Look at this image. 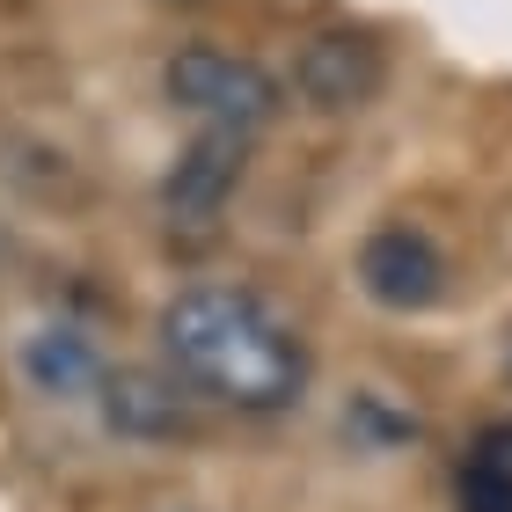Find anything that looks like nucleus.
I'll list each match as a JSON object with an SVG mask.
<instances>
[{
	"mask_svg": "<svg viewBox=\"0 0 512 512\" xmlns=\"http://www.w3.org/2000/svg\"><path fill=\"white\" fill-rule=\"evenodd\" d=\"M454 498L461 512H512V417L476 432V447L454 469Z\"/></svg>",
	"mask_w": 512,
	"mask_h": 512,
	"instance_id": "obj_8",
	"label": "nucleus"
},
{
	"mask_svg": "<svg viewBox=\"0 0 512 512\" xmlns=\"http://www.w3.org/2000/svg\"><path fill=\"white\" fill-rule=\"evenodd\" d=\"M176 8H213V0H176Z\"/></svg>",
	"mask_w": 512,
	"mask_h": 512,
	"instance_id": "obj_9",
	"label": "nucleus"
},
{
	"mask_svg": "<svg viewBox=\"0 0 512 512\" xmlns=\"http://www.w3.org/2000/svg\"><path fill=\"white\" fill-rule=\"evenodd\" d=\"M242 169H249V139L205 125L191 147L169 161V176H161V213L176 227H213L227 213V198L242 191Z\"/></svg>",
	"mask_w": 512,
	"mask_h": 512,
	"instance_id": "obj_5",
	"label": "nucleus"
},
{
	"mask_svg": "<svg viewBox=\"0 0 512 512\" xmlns=\"http://www.w3.org/2000/svg\"><path fill=\"white\" fill-rule=\"evenodd\" d=\"M359 293L388 315H425L447 293V249H439L425 227L388 220L359 242Z\"/></svg>",
	"mask_w": 512,
	"mask_h": 512,
	"instance_id": "obj_3",
	"label": "nucleus"
},
{
	"mask_svg": "<svg viewBox=\"0 0 512 512\" xmlns=\"http://www.w3.org/2000/svg\"><path fill=\"white\" fill-rule=\"evenodd\" d=\"M505 374H512V337H505Z\"/></svg>",
	"mask_w": 512,
	"mask_h": 512,
	"instance_id": "obj_10",
	"label": "nucleus"
},
{
	"mask_svg": "<svg viewBox=\"0 0 512 512\" xmlns=\"http://www.w3.org/2000/svg\"><path fill=\"white\" fill-rule=\"evenodd\" d=\"M161 88H169L176 110H191L198 125L242 132L256 139L278 110H286V81L271 66H256L249 52H220V44H183V52L161 66Z\"/></svg>",
	"mask_w": 512,
	"mask_h": 512,
	"instance_id": "obj_2",
	"label": "nucleus"
},
{
	"mask_svg": "<svg viewBox=\"0 0 512 512\" xmlns=\"http://www.w3.org/2000/svg\"><path fill=\"white\" fill-rule=\"evenodd\" d=\"M388 88V52L366 30H315L293 52V96L322 110V118H344V110H366Z\"/></svg>",
	"mask_w": 512,
	"mask_h": 512,
	"instance_id": "obj_4",
	"label": "nucleus"
},
{
	"mask_svg": "<svg viewBox=\"0 0 512 512\" xmlns=\"http://www.w3.org/2000/svg\"><path fill=\"white\" fill-rule=\"evenodd\" d=\"M161 352L191 395L242 417H278L308 395V344L256 286H183L161 308Z\"/></svg>",
	"mask_w": 512,
	"mask_h": 512,
	"instance_id": "obj_1",
	"label": "nucleus"
},
{
	"mask_svg": "<svg viewBox=\"0 0 512 512\" xmlns=\"http://www.w3.org/2000/svg\"><path fill=\"white\" fill-rule=\"evenodd\" d=\"M22 374H30L37 395H52V403H81V395L103 388V352L88 344V330H74V322H44V330L22 344Z\"/></svg>",
	"mask_w": 512,
	"mask_h": 512,
	"instance_id": "obj_7",
	"label": "nucleus"
},
{
	"mask_svg": "<svg viewBox=\"0 0 512 512\" xmlns=\"http://www.w3.org/2000/svg\"><path fill=\"white\" fill-rule=\"evenodd\" d=\"M96 410L118 439H191V395L176 374H154V366H110Z\"/></svg>",
	"mask_w": 512,
	"mask_h": 512,
	"instance_id": "obj_6",
	"label": "nucleus"
}]
</instances>
